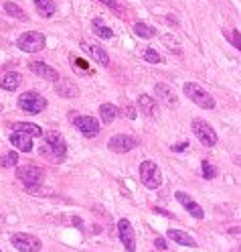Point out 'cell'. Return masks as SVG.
<instances>
[{
	"instance_id": "obj_1",
	"label": "cell",
	"mask_w": 241,
	"mask_h": 252,
	"mask_svg": "<svg viewBox=\"0 0 241 252\" xmlns=\"http://www.w3.org/2000/svg\"><path fill=\"white\" fill-rule=\"evenodd\" d=\"M43 155H51V161H63L67 155L65 138L55 130L45 132V147H41V157Z\"/></svg>"
},
{
	"instance_id": "obj_2",
	"label": "cell",
	"mask_w": 241,
	"mask_h": 252,
	"mask_svg": "<svg viewBox=\"0 0 241 252\" xmlns=\"http://www.w3.org/2000/svg\"><path fill=\"white\" fill-rule=\"evenodd\" d=\"M17 177L27 187V191L37 193L41 189V185H43V181H45V171L41 167H35V165L17 167Z\"/></svg>"
},
{
	"instance_id": "obj_3",
	"label": "cell",
	"mask_w": 241,
	"mask_h": 252,
	"mask_svg": "<svg viewBox=\"0 0 241 252\" xmlns=\"http://www.w3.org/2000/svg\"><path fill=\"white\" fill-rule=\"evenodd\" d=\"M183 92H185V96H187L190 102H195L199 108L215 110V98H213L205 88H201L199 84H195V82H187V84L183 86Z\"/></svg>"
},
{
	"instance_id": "obj_4",
	"label": "cell",
	"mask_w": 241,
	"mask_h": 252,
	"mask_svg": "<svg viewBox=\"0 0 241 252\" xmlns=\"http://www.w3.org/2000/svg\"><path fill=\"white\" fill-rule=\"evenodd\" d=\"M45 43H47V39H45L43 33H39V31H27V33L19 35V39H17V47L21 51H25V53H39V51H43Z\"/></svg>"
},
{
	"instance_id": "obj_5",
	"label": "cell",
	"mask_w": 241,
	"mask_h": 252,
	"mask_svg": "<svg viewBox=\"0 0 241 252\" xmlns=\"http://www.w3.org/2000/svg\"><path fill=\"white\" fill-rule=\"evenodd\" d=\"M138 173H140V181L148 189H158L162 185V171L158 169L154 161H142Z\"/></svg>"
},
{
	"instance_id": "obj_6",
	"label": "cell",
	"mask_w": 241,
	"mask_h": 252,
	"mask_svg": "<svg viewBox=\"0 0 241 252\" xmlns=\"http://www.w3.org/2000/svg\"><path fill=\"white\" fill-rule=\"evenodd\" d=\"M19 108L23 110V112L27 114H39L43 112V110L47 108V100L41 96L39 92H25L21 94V98H19Z\"/></svg>"
},
{
	"instance_id": "obj_7",
	"label": "cell",
	"mask_w": 241,
	"mask_h": 252,
	"mask_svg": "<svg viewBox=\"0 0 241 252\" xmlns=\"http://www.w3.org/2000/svg\"><path fill=\"white\" fill-rule=\"evenodd\" d=\"M192 132H195V136L201 140L205 147H209V149L215 147L219 143V136L213 130V126L209 124V122H205L203 118H195V120H192Z\"/></svg>"
},
{
	"instance_id": "obj_8",
	"label": "cell",
	"mask_w": 241,
	"mask_h": 252,
	"mask_svg": "<svg viewBox=\"0 0 241 252\" xmlns=\"http://www.w3.org/2000/svg\"><path fill=\"white\" fill-rule=\"evenodd\" d=\"M12 246L21 250V252H39L43 248V242L37 238V236L33 234H25V232H17V234H12V238H10Z\"/></svg>"
},
{
	"instance_id": "obj_9",
	"label": "cell",
	"mask_w": 241,
	"mask_h": 252,
	"mask_svg": "<svg viewBox=\"0 0 241 252\" xmlns=\"http://www.w3.org/2000/svg\"><path fill=\"white\" fill-rule=\"evenodd\" d=\"M138 147V140L130 134H114L109 140H107V149L114 151L118 155H124V153H130Z\"/></svg>"
},
{
	"instance_id": "obj_10",
	"label": "cell",
	"mask_w": 241,
	"mask_h": 252,
	"mask_svg": "<svg viewBox=\"0 0 241 252\" xmlns=\"http://www.w3.org/2000/svg\"><path fill=\"white\" fill-rule=\"evenodd\" d=\"M118 234H120V242L128 252H136V232L130 224V220L122 218L118 222Z\"/></svg>"
},
{
	"instance_id": "obj_11",
	"label": "cell",
	"mask_w": 241,
	"mask_h": 252,
	"mask_svg": "<svg viewBox=\"0 0 241 252\" xmlns=\"http://www.w3.org/2000/svg\"><path fill=\"white\" fill-rule=\"evenodd\" d=\"M75 126H77V130L81 132L85 138H95L100 134V130H102V126H100V122L95 120L93 116H75Z\"/></svg>"
},
{
	"instance_id": "obj_12",
	"label": "cell",
	"mask_w": 241,
	"mask_h": 252,
	"mask_svg": "<svg viewBox=\"0 0 241 252\" xmlns=\"http://www.w3.org/2000/svg\"><path fill=\"white\" fill-rule=\"evenodd\" d=\"M174 197H176V201H179L181 206H183L192 218H195V220H203V218H205V210H203V208H201L199 203L192 199L188 193H185V191H176Z\"/></svg>"
},
{
	"instance_id": "obj_13",
	"label": "cell",
	"mask_w": 241,
	"mask_h": 252,
	"mask_svg": "<svg viewBox=\"0 0 241 252\" xmlns=\"http://www.w3.org/2000/svg\"><path fill=\"white\" fill-rule=\"evenodd\" d=\"M154 94L158 100H162L168 108H179V98H176L174 90L168 84H156L154 86Z\"/></svg>"
},
{
	"instance_id": "obj_14",
	"label": "cell",
	"mask_w": 241,
	"mask_h": 252,
	"mask_svg": "<svg viewBox=\"0 0 241 252\" xmlns=\"http://www.w3.org/2000/svg\"><path fill=\"white\" fill-rule=\"evenodd\" d=\"M28 69L33 71L35 75L45 77V80H49V82H57L59 77H61L57 69L49 67V65H47V63H43V61H30V63H28Z\"/></svg>"
},
{
	"instance_id": "obj_15",
	"label": "cell",
	"mask_w": 241,
	"mask_h": 252,
	"mask_svg": "<svg viewBox=\"0 0 241 252\" xmlns=\"http://www.w3.org/2000/svg\"><path fill=\"white\" fill-rule=\"evenodd\" d=\"M55 92L61 98H77L79 96V88L75 86V82L67 80V77H59L55 82Z\"/></svg>"
},
{
	"instance_id": "obj_16",
	"label": "cell",
	"mask_w": 241,
	"mask_h": 252,
	"mask_svg": "<svg viewBox=\"0 0 241 252\" xmlns=\"http://www.w3.org/2000/svg\"><path fill=\"white\" fill-rule=\"evenodd\" d=\"M10 143H12L14 149H19L23 153H30V151H33V136H28V134H25L21 130H12Z\"/></svg>"
},
{
	"instance_id": "obj_17",
	"label": "cell",
	"mask_w": 241,
	"mask_h": 252,
	"mask_svg": "<svg viewBox=\"0 0 241 252\" xmlns=\"http://www.w3.org/2000/svg\"><path fill=\"white\" fill-rule=\"evenodd\" d=\"M81 47H83V49L93 57V61H98V63H100V65H104V67H107V65H109V55L104 51V47H102V45H95V43H91V45H89V43H85V41H83V43H81Z\"/></svg>"
},
{
	"instance_id": "obj_18",
	"label": "cell",
	"mask_w": 241,
	"mask_h": 252,
	"mask_svg": "<svg viewBox=\"0 0 241 252\" xmlns=\"http://www.w3.org/2000/svg\"><path fill=\"white\" fill-rule=\"evenodd\" d=\"M136 106H138V110H140L142 114H146V116H150V118L156 116V110H158L156 100H154L152 96H148V94H140Z\"/></svg>"
},
{
	"instance_id": "obj_19",
	"label": "cell",
	"mask_w": 241,
	"mask_h": 252,
	"mask_svg": "<svg viewBox=\"0 0 241 252\" xmlns=\"http://www.w3.org/2000/svg\"><path fill=\"white\" fill-rule=\"evenodd\" d=\"M168 238L170 240H174L176 244H181V246H190V248H195L197 246V240L192 238L190 234H187V232H183V230H168Z\"/></svg>"
},
{
	"instance_id": "obj_20",
	"label": "cell",
	"mask_w": 241,
	"mask_h": 252,
	"mask_svg": "<svg viewBox=\"0 0 241 252\" xmlns=\"http://www.w3.org/2000/svg\"><path fill=\"white\" fill-rule=\"evenodd\" d=\"M23 82V77L19 71H10V73H4V77L0 80V88L2 90H8V92H14V90H19Z\"/></svg>"
},
{
	"instance_id": "obj_21",
	"label": "cell",
	"mask_w": 241,
	"mask_h": 252,
	"mask_svg": "<svg viewBox=\"0 0 241 252\" xmlns=\"http://www.w3.org/2000/svg\"><path fill=\"white\" fill-rule=\"evenodd\" d=\"M33 4H35V8L39 10V14L43 19H51L55 14V10H57L53 0H33Z\"/></svg>"
},
{
	"instance_id": "obj_22",
	"label": "cell",
	"mask_w": 241,
	"mask_h": 252,
	"mask_svg": "<svg viewBox=\"0 0 241 252\" xmlns=\"http://www.w3.org/2000/svg\"><path fill=\"white\" fill-rule=\"evenodd\" d=\"M120 114V110L114 106V104H102L100 106V118L104 124H111Z\"/></svg>"
},
{
	"instance_id": "obj_23",
	"label": "cell",
	"mask_w": 241,
	"mask_h": 252,
	"mask_svg": "<svg viewBox=\"0 0 241 252\" xmlns=\"http://www.w3.org/2000/svg\"><path fill=\"white\" fill-rule=\"evenodd\" d=\"M91 31H93V33L98 35L100 39H111V37H114V31H111L102 19H93V21H91Z\"/></svg>"
},
{
	"instance_id": "obj_24",
	"label": "cell",
	"mask_w": 241,
	"mask_h": 252,
	"mask_svg": "<svg viewBox=\"0 0 241 252\" xmlns=\"http://www.w3.org/2000/svg\"><path fill=\"white\" fill-rule=\"evenodd\" d=\"M12 128H14V130H21V132H25V134H28V136H41V134H43L41 126H37V124H33V122H17V124H12Z\"/></svg>"
},
{
	"instance_id": "obj_25",
	"label": "cell",
	"mask_w": 241,
	"mask_h": 252,
	"mask_svg": "<svg viewBox=\"0 0 241 252\" xmlns=\"http://www.w3.org/2000/svg\"><path fill=\"white\" fill-rule=\"evenodd\" d=\"M134 33L138 35V37H142V39H152L154 35H156V29L152 27V25H148V23H136L134 25Z\"/></svg>"
},
{
	"instance_id": "obj_26",
	"label": "cell",
	"mask_w": 241,
	"mask_h": 252,
	"mask_svg": "<svg viewBox=\"0 0 241 252\" xmlns=\"http://www.w3.org/2000/svg\"><path fill=\"white\" fill-rule=\"evenodd\" d=\"M4 10H6V14H10V17H14V19L27 21V14H25V10H23L19 4H14V2H4Z\"/></svg>"
},
{
	"instance_id": "obj_27",
	"label": "cell",
	"mask_w": 241,
	"mask_h": 252,
	"mask_svg": "<svg viewBox=\"0 0 241 252\" xmlns=\"http://www.w3.org/2000/svg\"><path fill=\"white\" fill-rule=\"evenodd\" d=\"M201 171H203V177H205V179H215L217 173H219L217 167H215L211 161H207V159L201 163Z\"/></svg>"
},
{
	"instance_id": "obj_28",
	"label": "cell",
	"mask_w": 241,
	"mask_h": 252,
	"mask_svg": "<svg viewBox=\"0 0 241 252\" xmlns=\"http://www.w3.org/2000/svg\"><path fill=\"white\" fill-rule=\"evenodd\" d=\"M225 37H227V41L235 47V49L241 51V33H239V31H235V29H225Z\"/></svg>"
},
{
	"instance_id": "obj_29",
	"label": "cell",
	"mask_w": 241,
	"mask_h": 252,
	"mask_svg": "<svg viewBox=\"0 0 241 252\" xmlns=\"http://www.w3.org/2000/svg\"><path fill=\"white\" fill-rule=\"evenodd\" d=\"M19 165V155L17 153H6L0 157V167H17Z\"/></svg>"
},
{
	"instance_id": "obj_30",
	"label": "cell",
	"mask_w": 241,
	"mask_h": 252,
	"mask_svg": "<svg viewBox=\"0 0 241 252\" xmlns=\"http://www.w3.org/2000/svg\"><path fill=\"white\" fill-rule=\"evenodd\" d=\"M162 43H164L166 49H168V51H172L174 55H181V53H183V51H181V47H179V43H176L170 35H162Z\"/></svg>"
},
{
	"instance_id": "obj_31",
	"label": "cell",
	"mask_w": 241,
	"mask_h": 252,
	"mask_svg": "<svg viewBox=\"0 0 241 252\" xmlns=\"http://www.w3.org/2000/svg\"><path fill=\"white\" fill-rule=\"evenodd\" d=\"M142 57H144V61H148V63H164V59L160 57V53H156L154 49H144Z\"/></svg>"
},
{
	"instance_id": "obj_32",
	"label": "cell",
	"mask_w": 241,
	"mask_h": 252,
	"mask_svg": "<svg viewBox=\"0 0 241 252\" xmlns=\"http://www.w3.org/2000/svg\"><path fill=\"white\" fill-rule=\"evenodd\" d=\"M120 112H122V114H126L128 118H132V120H134V118L138 116V112H136V108H134L132 104H128V102H124V106H122V110H120Z\"/></svg>"
},
{
	"instance_id": "obj_33",
	"label": "cell",
	"mask_w": 241,
	"mask_h": 252,
	"mask_svg": "<svg viewBox=\"0 0 241 252\" xmlns=\"http://www.w3.org/2000/svg\"><path fill=\"white\" fill-rule=\"evenodd\" d=\"M100 2H102V4H106L107 8H111V10H114L116 14H122V12H124V8H122V6L116 2V0H100Z\"/></svg>"
},
{
	"instance_id": "obj_34",
	"label": "cell",
	"mask_w": 241,
	"mask_h": 252,
	"mask_svg": "<svg viewBox=\"0 0 241 252\" xmlns=\"http://www.w3.org/2000/svg\"><path fill=\"white\" fill-rule=\"evenodd\" d=\"M187 147H188V143H181V145H174L172 151H174V153H181V151H185Z\"/></svg>"
},
{
	"instance_id": "obj_35",
	"label": "cell",
	"mask_w": 241,
	"mask_h": 252,
	"mask_svg": "<svg viewBox=\"0 0 241 252\" xmlns=\"http://www.w3.org/2000/svg\"><path fill=\"white\" fill-rule=\"evenodd\" d=\"M154 244H156L158 248H166V242H164V238H156V240H154Z\"/></svg>"
},
{
	"instance_id": "obj_36",
	"label": "cell",
	"mask_w": 241,
	"mask_h": 252,
	"mask_svg": "<svg viewBox=\"0 0 241 252\" xmlns=\"http://www.w3.org/2000/svg\"><path fill=\"white\" fill-rule=\"evenodd\" d=\"M231 252H241V246H237V248H233Z\"/></svg>"
},
{
	"instance_id": "obj_37",
	"label": "cell",
	"mask_w": 241,
	"mask_h": 252,
	"mask_svg": "<svg viewBox=\"0 0 241 252\" xmlns=\"http://www.w3.org/2000/svg\"><path fill=\"white\" fill-rule=\"evenodd\" d=\"M0 252H2V250H0Z\"/></svg>"
}]
</instances>
